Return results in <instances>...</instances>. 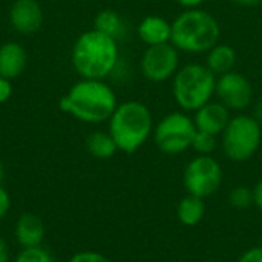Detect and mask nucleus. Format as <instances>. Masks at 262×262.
Listing matches in <instances>:
<instances>
[{
    "label": "nucleus",
    "mask_w": 262,
    "mask_h": 262,
    "mask_svg": "<svg viewBox=\"0 0 262 262\" xmlns=\"http://www.w3.org/2000/svg\"><path fill=\"white\" fill-rule=\"evenodd\" d=\"M236 262H262V244L259 246H253L247 250H244Z\"/></svg>",
    "instance_id": "24"
},
{
    "label": "nucleus",
    "mask_w": 262,
    "mask_h": 262,
    "mask_svg": "<svg viewBox=\"0 0 262 262\" xmlns=\"http://www.w3.org/2000/svg\"><path fill=\"white\" fill-rule=\"evenodd\" d=\"M196 126L193 117L184 111H172L161 117L154 127L152 140L164 155H181L192 147Z\"/></svg>",
    "instance_id": "7"
},
{
    "label": "nucleus",
    "mask_w": 262,
    "mask_h": 262,
    "mask_svg": "<svg viewBox=\"0 0 262 262\" xmlns=\"http://www.w3.org/2000/svg\"><path fill=\"white\" fill-rule=\"evenodd\" d=\"M94 29L103 32L115 40H120L126 35L127 25H126L124 18L117 11L103 9L94 18Z\"/></svg>",
    "instance_id": "19"
},
{
    "label": "nucleus",
    "mask_w": 262,
    "mask_h": 262,
    "mask_svg": "<svg viewBox=\"0 0 262 262\" xmlns=\"http://www.w3.org/2000/svg\"><path fill=\"white\" fill-rule=\"evenodd\" d=\"M68 262H112L107 256H104L100 252H94V250H80L77 253H74Z\"/></svg>",
    "instance_id": "23"
},
{
    "label": "nucleus",
    "mask_w": 262,
    "mask_h": 262,
    "mask_svg": "<svg viewBox=\"0 0 262 262\" xmlns=\"http://www.w3.org/2000/svg\"><path fill=\"white\" fill-rule=\"evenodd\" d=\"M224 181V169L213 155H195L184 167L183 186L186 193L203 200L215 195Z\"/></svg>",
    "instance_id": "8"
},
{
    "label": "nucleus",
    "mask_w": 262,
    "mask_h": 262,
    "mask_svg": "<svg viewBox=\"0 0 262 262\" xmlns=\"http://www.w3.org/2000/svg\"><path fill=\"white\" fill-rule=\"evenodd\" d=\"M120 61L118 40L94 28L81 32L71 49V64L80 78L106 80Z\"/></svg>",
    "instance_id": "2"
},
{
    "label": "nucleus",
    "mask_w": 262,
    "mask_h": 262,
    "mask_svg": "<svg viewBox=\"0 0 262 262\" xmlns=\"http://www.w3.org/2000/svg\"><path fill=\"white\" fill-rule=\"evenodd\" d=\"M206 203L203 198L189 195L183 196L177 204V218L186 227H196L206 218Z\"/></svg>",
    "instance_id": "17"
},
{
    "label": "nucleus",
    "mask_w": 262,
    "mask_h": 262,
    "mask_svg": "<svg viewBox=\"0 0 262 262\" xmlns=\"http://www.w3.org/2000/svg\"><path fill=\"white\" fill-rule=\"evenodd\" d=\"M207 262H216V261H207Z\"/></svg>",
    "instance_id": "33"
},
{
    "label": "nucleus",
    "mask_w": 262,
    "mask_h": 262,
    "mask_svg": "<svg viewBox=\"0 0 262 262\" xmlns=\"http://www.w3.org/2000/svg\"><path fill=\"white\" fill-rule=\"evenodd\" d=\"M181 66V52L172 45L146 46L140 58V72L150 83H166Z\"/></svg>",
    "instance_id": "9"
},
{
    "label": "nucleus",
    "mask_w": 262,
    "mask_h": 262,
    "mask_svg": "<svg viewBox=\"0 0 262 262\" xmlns=\"http://www.w3.org/2000/svg\"><path fill=\"white\" fill-rule=\"evenodd\" d=\"M155 120L147 104L138 100L118 103L107 121V132L112 135L118 152L132 155L140 150L154 134Z\"/></svg>",
    "instance_id": "3"
},
{
    "label": "nucleus",
    "mask_w": 262,
    "mask_h": 262,
    "mask_svg": "<svg viewBox=\"0 0 262 262\" xmlns=\"http://www.w3.org/2000/svg\"><path fill=\"white\" fill-rule=\"evenodd\" d=\"M180 8L183 9H192V8H203L206 0H173Z\"/></svg>",
    "instance_id": "28"
},
{
    "label": "nucleus",
    "mask_w": 262,
    "mask_h": 262,
    "mask_svg": "<svg viewBox=\"0 0 262 262\" xmlns=\"http://www.w3.org/2000/svg\"><path fill=\"white\" fill-rule=\"evenodd\" d=\"M137 35L146 46H158L170 43L172 40V21L163 15H146L137 25Z\"/></svg>",
    "instance_id": "13"
},
{
    "label": "nucleus",
    "mask_w": 262,
    "mask_h": 262,
    "mask_svg": "<svg viewBox=\"0 0 262 262\" xmlns=\"http://www.w3.org/2000/svg\"><path fill=\"white\" fill-rule=\"evenodd\" d=\"M220 137H215L207 132L196 130L193 141H192V150L196 152V155H213L215 150L220 146Z\"/></svg>",
    "instance_id": "21"
},
{
    "label": "nucleus",
    "mask_w": 262,
    "mask_h": 262,
    "mask_svg": "<svg viewBox=\"0 0 262 262\" xmlns=\"http://www.w3.org/2000/svg\"><path fill=\"white\" fill-rule=\"evenodd\" d=\"M12 80L0 75V104L6 103L12 95Z\"/></svg>",
    "instance_id": "26"
},
{
    "label": "nucleus",
    "mask_w": 262,
    "mask_h": 262,
    "mask_svg": "<svg viewBox=\"0 0 262 262\" xmlns=\"http://www.w3.org/2000/svg\"><path fill=\"white\" fill-rule=\"evenodd\" d=\"M170 81L173 101L184 112L193 114L215 98L216 75L204 63L181 64Z\"/></svg>",
    "instance_id": "5"
},
{
    "label": "nucleus",
    "mask_w": 262,
    "mask_h": 262,
    "mask_svg": "<svg viewBox=\"0 0 262 262\" xmlns=\"http://www.w3.org/2000/svg\"><path fill=\"white\" fill-rule=\"evenodd\" d=\"M118 106L114 88L106 80L80 78L58 101L60 111L86 124L107 123Z\"/></svg>",
    "instance_id": "1"
},
{
    "label": "nucleus",
    "mask_w": 262,
    "mask_h": 262,
    "mask_svg": "<svg viewBox=\"0 0 262 262\" xmlns=\"http://www.w3.org/2000/svg\"><path fill=\"white\" fill-rule=\"evenodd\" d=\"M2 178H3V167H2V164H0V183H2Z\"/></svg>",
    "instance_id": "32"
},
{
    "label": "nucleus",
    "mask_w": 262,
    "mask_h": 262,
    "mask_svg": "<svg viewBox=\"0 0 262 262\" xmlns=\"http://www.w3.org/2000/svg\"><path fill=\"white\" fill-rule=\"evenodd\" d=\"M252 115L262 124V98H259L256 103H253V112Z\"/></svg>",
    "instance_id": "30"
},
{
    "label": "nucleus",
    "mask_w": 262,
    "mask_h": 262,
    "mask_svg": "<svg viewBox=\"0 0 262 262\" xmlns=\"http://www.w3.org/2000/svg\"><path fill=\"white\" fill-rule=\"evenodd\" d=\"M192 117H193L196 130L207 132L215 137H221V134L224 132V129L227 127L232 118V111H229L221 101L213 98L212 101L200 107L196 112H193Z\"/></svg>",
    "instance_id": "12"
},
{
    "label": "nucleus",
    "mask_w": 262,
    "mask_h": 262,
    "mask_svg": "<svg viewBox=\"0 0 262 262\" xmlns=\"http://www.w3.org/2000/svg\"><path fill=\"white\" fill-rule=\"evenodd\" d=\"M220 21L204 8L183 9L172 20L170 43L181 54H207L216 43H220Z\"/></svg>",
    "instance_id": "4"
},
{
    "label": "nucleus",
    "mask_w": 262,
    "mask_h": 262,
    "mask_svg": "<svg viewBox=\"0 0 262 262\" xmlns=\"http://www.w3.org/2000/svg\"><path fill=\"white\" fill-rule=\"evenodd\" d=\"M253 206L262 213V178L253 186Z\"/></svg>",
    "instance_id": "27"
},
{
    "label": "nucleus",
    "mask_w": 262,
    "mask_h": 262,
    "mask_svg": "<svg viewBox=\"0 0 262 262\" xmlns=\"http://www.w3.org/2000/svg\"><path fill=\"white\" fill-rule=\"evenodd\" d=\"M8 18L11 28L17 34L31 35L43 25V9L37 0H14Z\"/></svg>",
    "instance_id": "11"
},
{
    "label": "nucleus",
    "mask_w": 262,
    "mask_h": 262,
    "mask_svg": "<svg viewBox=\"0 0 262 262\" xmlns=\"http://www.w3.org/2000/svg\"><path fill=\"white\" fill-rule=\"evenodd\" d=\"M238 61V54L235 48L229 43H216L207 54H206V61L204 64L216 75L227 74L230 71H235Z\"/></svg>",
    "instance_id": "16"
},
{
    "label": "nucleus",
    "mask_w": 262,
    "mask_h": 262,
    "mask_svg": "<svg viewBox=\"0 0 262 262\" xmlns=\"http://www.w3.org/2000/svg\"><path fill=\"white\" fill-rule=\"evenodd\" d=\"M0 262H12L11 261V252H9V246L5 241L3 236H0Z\"/></svg>",
    "instance_id": "29"
},
{
    "label": "nucleus",
    "mask_w": 262,
    "mask_h": 262,
    "mask_svg": "<svg viewBox=\"0 0 262 262\" xmlns=\"http://www.w3.org/2000/svg\"><path fill=\"white\" fill-rule=\"evenodd\" d=\"M84 146L88 154L97 160H109L118 152V147L107 130L91 132L84 141Z\"/></svg>",
    "instance_id": "18"
},
{
    "label": "nucleus",
    "mask_w": 262,
    "mask_h": 262,
    "mask_svg": "<svg viewBox=\"0 0 262 262\" xmlns=\"http://www.w3.org/2000/svg\"><path fill=\"white\" fill-rule=\"evenodd\" d=\"M14 238L20 249L38 247L45 239V224L34 213H23L14 224Z\"/></svg>",
    "instance_id": "14"
},
{
    "label": "nucleus",
    "mask_w": 262,
    "mask_h": 262,
    "mask_svg": "<svg viewBox=\"0 0 262 262\" xmlns=\"http://www.w3.org/2000/svg\"><path fill=\"white\" fill-rule=\"evenodd\" d=\"M12 262H55L51 252H48L45 247H29V249H20V252L14 256Z\"/></svg>",
    "instance_id": "22"
},
{
    "label": "nucleus",
    "mask_w": 262,
    "mask_h": 262,
    "mask_svg": "<svg viewBox=\"0 0 262 262\" xmlns=\"http://www.w3.org/2000/svg\"><path fill=\"white\" fill-rule=\"evenodd\" d=\"M233 2L238 3V5H241V6H250V8L258 6V5L262 3V0H233Z\"/></svg>",
    "instance_id": "31"
},
{
    "label": "nucleus",
    "mask_w": 262,
    "mask_h": 262,
    "mask_svg": "<svg viewBox=\"0 0 262 262\" xmlns=\"http://www.w3.org/2000/svg\"><path fill=\"white\" fill-rule=\"evenodd\" d=\"M28 64V54L21 43L9 40L0 46V75L9 80L18 78Z\"/></svg>",
    "instance_id": "15"
},
{
    "label": "nucleus",
    "mask_w": 262,
    "mask_h": 262,
    "mask_svg": "<svg viewBox=\"0 0 262 262\" xmlns=\"http://www.w3.org/2000/svg\"><path fill=\"white\" fill-rule=\"evenodd\" d=\"M215 98L221 101L229 111L239 114L253 106L255 92L250 80L244 74L230 71L216 77Z\"/></svg>",
    "instance_id": "10"
},
{
    "label": "nucleus",
    "mask_w": 262,
    "mask_h": 262,
    "mask_svg": "<svg viewBox=\"0 0 262 262\" xmlns=\"http://www.w3.org/2000/svg\"><path fill=\"white\" fill-rule=\"evenodd\" d=\"M9 210H11V196L8 190L0 184V221L8 216Z\"/></svg>",
    "instance_id": "25"
},
{
    "label": "nucleus",
    "mask_w": 262,
    "mask_h": 262,
    "mask_svg": "<svg viewBox=\"0 0 262 262\" xmlns=\"http://www.w3.org/2000/svg\"><path fill=\"white\" fill-rule=\"evenodd\" d=\"M229 204L235 210H247L253 206V187L235 186L229 192Z\"/></svg>",
    "instance_id": "20"
},
{
    "label": "nucleus",
    "mask_w": 262,
    "mask_h": 262,
    "mask_svg": "<svg viewBox=\"0 0 262 262\" xmlns=\"http://www.w3.org/2000/svg\"><path fill=\"white\" fill-rule=\"evenodd\" d=\"M262 143V124L247 112L232 115L227 127L220 137L223 154L232 163H246L259 150Z\"/></svg>",
    "instance_id": "6"
}]
</instances>
